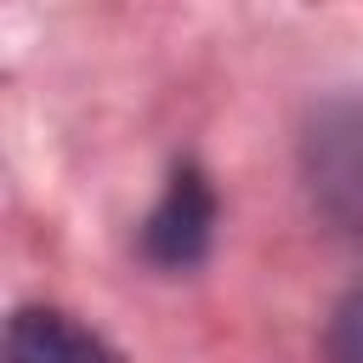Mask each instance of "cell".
<instances>
[{"label": "cell", "mask_w": 363, "mask_h": 363, "mask_svg": "<svg viewBox=\"0 0 363 363\" xmlns=\"http://www.w3.org/2000/svg\"><path fill=\"white\" fill-rule=\"evenodd\" d=\"M6 363H119V352L57 306H23L6 323Z\"/></svg>", "instance_id": "cell-3"}, {"label": "cell", "mask_w": 363, "mask_h": 363, "mask_svg": "<svg viewBox=\"0 0 363 363\" xmlns=\"http://www.w3.org/2000/svg\"><path fill=\"white\" fill-rule=\"evenodd\" d=\"M323 352H329V363H363V289L335 306V318L323 329Z\"/></svg>", "instance_id": "cell-4"}, {"label": "cell", "mask_w": 363, "mask_h": 363, "mask_svg": "<svg viewBox=\"0 0 363 363\" xmlns=\"http://www.w3.org/2000/svg\"><path fill=\"white\" fill-rule=\"evenodd\" d=\"M210 233H216V187L199 164H176L159 204L142 221V255L164 272H187L210 255Z\"/></svg>", "instance_id": "cell-2"}, {"label": "cell", "mask_w": 363, "mask_h": 363, "mask_svg": "<svg viewBox=\"0 0 363 363\" xmlns=\"http://www.w3.org/2000/svg\"><path fill=\"white\" fill-rule=\"evenodd\" d=\"M306 176L318 204L340 227L363 233V102L357 96L318 108L306 130Z\"/></svg>", "instance_id": "cell-1"}]
</instances>
